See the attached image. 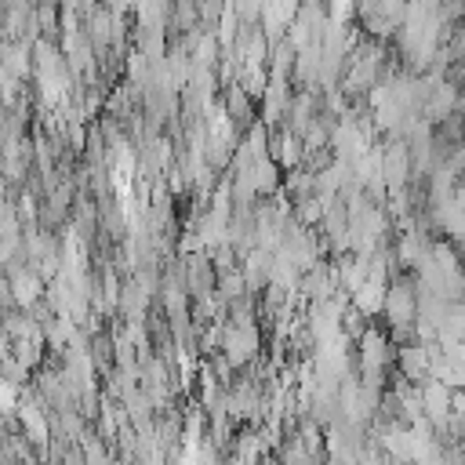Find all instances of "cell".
<instances>
[{
  "instance_id": "4",
  "label": "cell",
  "mask_w": 465,
  "mask_h": 465,
  "mask_svg": "<svg viewBox=\"0 0 465 465\" xmlns=\"http://www.w3.org/2000/svg\"><path fill=\"white\" fill-rule=\"evenodd\" d=\"M280 163H298L302 160V153H305V145H302V138L298 134H291V131H283L280 134Z\"/></svg>"
},
{
  "instance_id": "2",
  "label": "cell",
  "mask_w": 465,
  "mask_h": 465,
  "mask_svg": "<svg viewBox=\"0 0 465 465\" xmlns=\"http://www.w3.org/2000/svg\"><path fill=\"white\" fill-rule=\"evenodd\" d=\"M15 407H18V418H22V429L29 432V440L40 443V447H47V421H44L40 407L29 403V400H22V403H15Z\"/></svg>"
},
{
  "instance_id": "1",
  "label": "cell",
  "mask_w": 465,
  "mask_h": 465,
  "mask_svg": "<svg viewBox=\"0 0 465 465\" xmlns=\"http://www.w3.org/2000/svg\"><path fill=\"white\" fill-rule=\"evenodd\" d=\"M40 287H44V283H40V276H36L33 269H15L11 280H7V291L15 294V302H18L22 309H29V305L40 298Z\"/></svg>"
},
{
  "instance_id": "3",
  "label": "cell",
  "mask_w": 465,
  "mask_h": 465,
  "mask_svg": "<svg viewBox=\"0 0 465 465\" xmlns=\"http://www.w3.org/2000/svg\"><path fill=\"white\" fill-rule=\"evenodd\" d=\"M429 349L425 345H403L400 349V367H403V374L411 378V381H418V378H425V371H429Z\"/></svg>"
}]
</instances>
